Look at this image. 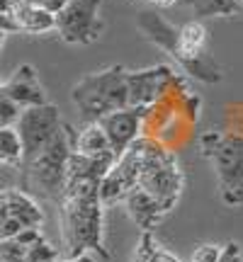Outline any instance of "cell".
Here are the masks:
<instances>
[{"label":"cell","mask_w":243,"mask_h":262,"mask_svg":"<svg viewBox=\"0 0 243 262\" xmlns=\"http://www.w3.org/2000/svg\"><path fill=\"white\" fill-rule=\"evenodd\" d=\"M15 129L19 131L22 143H25V158H29L39 148H44L49 141L64 129V122H61V114H58L56 104L47 102V104H39V107L25 110Z\"/></svg>","instance_id":"9c48e42d"},{"label":"cell","mask_w":243,"mask_h":262,"mask_svg":"<svg viewBox=\"0 0 243 262\" xmlns=\"http://www.w3.org/2000/svg\"><path fill=\"white\" fill-rule=\"evenodd\" d=\"M151 5H156V8H160V10H168V8H173V5H178L180 0H149Z\"/></svg>","instance_id":"4316f807"},{"label":"cell","mask_w":243,"mask_h":262,"mask_svg":"<svg viewBox=\"0 0 243 262\" xmlns=\"http://www.w3.org/2000/svg\"><path fill=\"white\" fill-rule=\"evenodd\" d=\"M219 255H221V245L202 243L195 253L190 255V260H187V262H216V260H219Z\"/></svg>","instance_id":"cb8c5ba5"},{"label":"cell","mask_w":243,"mask_h":262,"mask_svg":"<svg viewBox=\"0 0 243 262\" xmlns=\"http://www.w3.org/2000/svg\"><path fill=\"white\" fill-rule=\"evenodd\" d=\"M144 119H146V110H136V107L114 110L100 119V126L107 134L117 158H121L144 136Z\"/></svg>","instance_id":"30bf717a"},{"label":"cell","mask_w":243,"mask_h":262,"mask_svg":"<svg viewBox=\"0 0 243 262\" xmlns=\"http://www.w3.org/2000/svg\"><path fill=\"white\" fill-rule=\"evenodd\" d=\"M127 68L107 66L103 71L83 75L71 88V100L78 107L80 117L88 122H100L114 110L129 107V88H127Z\"/></svg>","instance_id":"5b68a950"},{"label":"cell","mask_w":243,"mask_h":262,"mask_svg":"<svg viewBox=\"0 0 243 262\" xmlns=\"http://www.w3.org/2000/svg\"><path fill=\"white\" fill-rule=\"evenodd\" d=\"M131 150L139 160V187L156 196L166 211L175 209L185 187V175L175 153L153 136H141Z\"/></svg>","instance_id":"277c9868"},{"label":"cell","mask_w":243,"mask_h":262,"mask_svg":"<svg viewBox=\"0 0 243 262\" xmlns=\"http://www.w3.org/2000/svg\"><path fill=\"white\" fill-rule=\"evenodd\" d=\"M136 27L151 44H156L170 58H175V63L190 78L207 85L221 83L224 71L214 61V56H209V34L199 19H190L185 25L175 27L158 12L144 10L136 17Z\"/></svg>","instance_id":"6da1fadb"},{"label":"cell","mask_w":243,"mask_h":262,"mask_svg":"<svg viewBox=\"0 0 243 262\" xmlns=\"http://www.w3.org/2000/svg\"><path fill=\"white\" fill-rule=\"evenodd\" d=\"M0 262H27V248L17 241H0Z\"/></svg>","instance_id":"603a6c76"},{"label":"cell","mask_w":243,"mask_h":262,"mask_svg":"<svg viewBox=\"0 0 243 262\" xmlns=\"http://www.w3.org/2000/svg\"><path fill=\"white\" fill-rule=\"evenodd\" d=\"M75 150L90 156V158H107L114 156L112 143L107 139L105 129L100 126V122H88L80 131H75ZM117 158V156H114Z\"/></svg>","instance_id":"e0dca14e"},{"label":"cell","mask_w":243,"mask_h":262,"mask_svg":"<svg viewBox=\"0 0 243 262\" xmlns=\"http://www.w3.org/2000/svg\"><path fill=\"white\" fill-rule=\"evenodd\" d=\"M134 187H139V160L134 156V150L129 148L103 180L100 196H103L105 206L117 204V202H124Z\"/></svg>","instance_id":"7c38bea8"},{"label":"cell","mask_w":243,"mask_h":262,"mask_svg":"<svg viewBox=\"0 0 243 262\" xmlns=\"http://www.w3.org/2000/svg\"><path fill=\"white\" fill-rule=\"evenodd\" d=\"M0 95L10 97L12 102H17L22 110L29 107H39V104H47V93H44V85L39 83L37 71L32 63H19L10 78L3 80L0 85Z\"/></svg>","instance_id":"8fae6325"},{"label":"cell","mask_w":243,"mask_h":262,"mask_svg":"<svg viewBox=\"0 0 243 262\" xmlns=\"http://www.w3.org/2000/svg\"><path fill=\"white\" fill-rule=\"evenodd\" d=\"M178 75L166 63L139 68L127 73V88H129V107L136 110H151L156 102H160L168 90L175 85Z\"/></svg>","instance_id":"ba28073f"},{"label":"cell","mask_w":243,"mask_h":262,"mask_svg":"<svg viewBox=\"0 0 243 262\" xmlns=\"http://www.w3.org/2000/svg\"><path fill=\"white\" fill-rule=\"evenodd\" d=\"M103 0H71L56 15V32L66 44L90 47L103 34Z\"/></svg>","instance_id":"52a82bcc"},{"label":"cell","mask_w":243,"mask_h":262,"mask_svg":"<svg viewBox=\"0 0 243 262\" xmlns=\"http://www.w3.org/2000/svg\"><path fill=\"white\" fill-rule=\"evenodd\" d=\"M187 5L192 8L197 19L205 17H229L238 12V0H185Z\"/></svg>","instance_id":"ffe728a7"},{"label":"cell","mask_w":243,"mask_h":262,"mask_svg":"<svg viewBox=\"0 0 243 262\" xmlns=\"http://www.w3.org/2000/svg\"><path fill=\"white\" fill-rule=\"evenodd\" d=\"M75 150V131L66 126L19 168V187L37 199L61 204L68 185V163Z\"/></svg>","instance_id":"3957f363"},{"label":"cell","mask_w":243,"mask_h":262,"mask_svg":"<svg viewBox=\"0 0 243 262\" xmlns=\"http://www.w3.org/2000/svg\"><path fill=\"white\" fill-rule=\"evenodd\" d=\"M238 8H241V10H243V0H238Z\"/></svg>","instance_id":"f1b7e54d"},{"label":"cell","mask_w":243,"mask_h":262,"mask_svg":"<svg viewBox=\"0 0 243 262\" xmlns=\"http://www.w3.org/2000/svg\"><path fill=\"white\" fill-rule=\"evenodd\" d=\"M12 15H15L17 32H27V34L56 32V15L47 8L27 5V3H15L12 0Z\"/></svg>","instance_id":"2e32d148"},{"label":"cell","mask_w":243,"mask_h":262,"mask_svg":"<svg viewBox=\"0 0 243 262\" xmlns=\"http://www.w3.org/2000/svg\"><path fill=\"white\" fill-rule=\"evenodd\" d=\"M15 3H27V5H39V8L51 10L54 15H58L61 10L71 3V0H15Z\"/></svg>","instance_id":"484cf974"},{"label":"cell","mask_w":243,"mask_h":262,"mask_svg":"<svg viewBox=\"0 0 243 262\" xmlns=\"http://www.w3.org/2000/svg\"><path fill=\"white\" fill-rule=\"evenodd\" d=\"M27 262H58V250L42 238L27 248Z\"/></svg>","instance_id":"44dd1931"},{"label":"cell","mask_w":243,"mask_h":262,"mask_svg":"<svg viewBox=\"0 0 243 262\" xmlns=\"http://www.w3.org/2000/svg\"><path fill=\"white\" fill-rule=\"evenodd\" d=\"M58 262H93L90 255H80V257H66V260H58Z\"/></svg>","instance_id":"83f0119b"},{"label":"cell","mask_w":243,"mask_h":262,"mask_svg":"<svg viewBox=\"0 0 243 262\" xmlns=\"http://www.w3.org/2000/svg\"><path fill=\"white\" fill-rule=\"evenodd\" d=\"M22 112H25V110H22L17 102H12V100L5 97V95H0V129H5V126H17Z\"/></svg>","instance_id":"7402d4cb"},{"label":"cell","mask_w":243,"mask_h":262,"mask_svg":"<svg viewBox=\"0 0 243 262\" xmlns=\"http://www.w3.org/2000/svg\"><path fill=\"white\" fill-rule=\"evenodd\" d=\"M103 196L97 182H68L64 199L58 204L61 211V238H64L66 257H80L88 250L110 257L105 248V216Z\"/></svg>","instance_id":"7a4b0ae2"},{"label":"cell","mask_w":243,"mask_h":262,"mask_svg":"<svg viewBox=\"0 0 243 262\" xmlns=\"http://www.w3.org/2000/svg\"><path fill=\"white\" fill-rule=\"evenodd\" d=\"M127 214L141 231H153L156 226L163 221V216L168 214L166 206L160 204L153 194H149L144 187H134L124 199Z\"/></svg>","instance_id":"5bb4252c"},{"label":"cell","mask_w":243,"mask_h":262,"mask_svg":"<svg viewBox=\"0 0 243 262\" xmlns=\"http://www.w3.org/2000/svg\"><path fill=\"white\" fill-rule=\"evenodd\" d=\"M216 262H243L241 245L236 243V241L224 243V245H221V255H219V260H216Z\"/></svg>","instance_id":"d4e9b609"},{"label":"cell","mask_w":243,"mask_h":262,"mask_svg":"<svg viewBox=\"0 0 243 262\" xmlns=\"http://www.w3.org/2000/svg\"><path fill=\"white\" fill-rule=\"evenodd\" d=\"M131 262H180V260L170 253V250H166V248L151 235V231H141L139 243L134 248V260Z\"/></svg>","instance_id":"d6986e66"},{"label":"cell","mask_w":243,"mask_h":262,"mask_svg":"<svg viewBox=\"0 0 243 262\" xmlns=\"http://www.w3.org/2000/svg\"><path fill=\"white\" fill-rule=\"evenodd\" d=\"M117 160L119 158H114V156L90 158V156L73 150L71 163H68V182H97V185H103V180L117 165Z\"/></svg>","instance_id":"9a60e30c"},{"label":"cell","mask_w":243,"mask_h":262,"mask_svg":"<svg viewBox=\"0 0 243 262\" xmlns=\"http://www.w3.org/2000/svg\"><path fill=\"white\" fill-rule=\"evenodd\" d=\"M199 153L214 170L216 189L226 206H243V134L205 131Z\"/></svg>","instance_id":"8992f818"},{"label":"cell","mask_w":243,"mask_h":262,"mask_svg":"<svg viewBox=\"0 0 243 262\" xmlns=\"http://www.w3.org/2000/svg\"><path fill=\"white\" fill-rule=\"evenodd\" d=\"M12 216L19 219L27 228H39L44 221V211L39 206L37 196H32L25 189H3L0 194V219Z\"/></svg>","instance_id":"4fadbf2b"},{"label":"cell","mask_w":243,"mask_h":262,"mask_svg":"<svg viewBox=\"0 0 243 262\" xmlns=\"http://www.w3.org/2000/svg\"><path fill=\"white\" fill-rule=\"evenodd\" d=\"M0 163L5 168H22L25 163V143L15 126L0 129Z\"/></svg>","instance_id":"ac0fdd59"}]
</instances>
